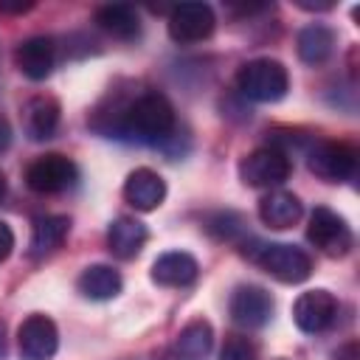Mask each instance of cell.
I'll return each instance as SVG.
<instances>
[{"instance_id":"16","label":"cell","mask_w":360,"mask_h":360,"mask_svg":"<svg viewBox=\"0 0 360 360\" xmlns=\"http://www.w3.org/2000/svg\"><path fill=\"white\" fill-rule=\"evenodd\" d=\"M197 273H200L197 259L191 253H183V250L163 253L152 264V281L160 287H186L197 278Z\"/></svg>"},{"instance_id":"10","label":"cell","mask_w":360,"mask_h":360,"mask_svg":"<svg viewBox=\"0 0 360 360\" xmlns=\"http://www.w3.org/2000/svg\"><path fill=\"white\" fill-rule=\"evenodd\" d=\"M17 346H20L22 360H51L56 354V346H59L56 323L45 315H28L20 323Z\"/></svg>"},{"instance_id":"17","label":"cell","mask_w":360,"mask_h":360,"mask_svg":"<svg viewBox=\"0 0 360 360\" xmlns=\"http://www.w3.org/2000/svg\"><path fill=\"white\" fill-rule=\"evenodd\" d=\"M301 200L292 194V191H270L262 197L259 202V217L267 228H276V231H284V228H292L298 219H301Z\"/></svg>"},{"instance_id":"23","label":"cell","mask_w":360,"mask_h":360,"mask_svg":"<svg viewBox=\"0 0 360 360\" xmlns=\"http://www.w3.org/2000/svg\"><path fill=\"white\" fill-rule=\"evenodd\" d=\"M219 360H256V349L248 338H239V335H231L219 352Z\"/></svg>"},{"instance_id":"8","label":"cell","mask_w":360,"mask_h":360,"mask_svg":"<svg viewBox=\"0 0 360 360\" xmlns=\"http://www.w3.org/2000/svg\"><path fill=\"white\" fill-rule=\"evenodd\" d=\"M307 166L315 177L326 180V183H343L354 174L357 169V152L349 143H338V141H323L318 143L309 158Z\"/></svg>"},{"instance_id":"19","label":"cell","mask_w":360,"mask_h":360,"mask_svg":"<svg viewBox=\"0 0 360 360\" xmlns=\"http://www.w3.org/2000/svg\"><path fill=\"white\" fill-rule=\"evenodd\" d=\"M70 231V219L62 217V214H45V217H37L34 219V228H31V245H28V256L31 259H42L48 253H53L65 236Z\"/></svg>"},{"instance_id":"28","label":"cell","mask_w":360,"mask_h":360,"mask_svg":"<svg viewBox=\"0 0 360 360\" xmlns=\"http://www.w3.org/2000/svg\"><path fill=\"white\" fill-rule=\"evenodd\" d=\"M6 357V323L0 321V360Z\"/></svg>"},{"instance_id":"25","label":"cell","mask_w":360,"mask_h":360,"mask_svg":"<svg viewBox=\"0 0 360 360\" xmlns=\"http://www.w3.org/2000/svg\"><path fill=\"white\" fill-rule=\"evenodd\" d=\"M332 360H360V346H357L354 340H349V343H343V346L335 352Z\"/></svg>"},{"instance_id":"11","label":"cell","mask_w":360,"mask_h":360,"mask_svg":"<svg viewBox=\"0 0 360 360\" xmlns=\"http://www.w3.org/2000/svg\"><path fill=\"white\" fill-rule=\"evenodd\" d=\"M338 315V301L332 292L326 290H309V292H301L298 301L292 304V321L301 332H323L326 326H332Z\"/></svg>"},{"instance_id":"27","label":"cell","mask_w":360,"mask_h":360,"mask_svg":"<svg viewBox=\"0 0 360 360\" xmlns=\"http://www.w3.org/2000/svg\"><path fill=\"white\" fill-rule=\"evenodd\" d=\"M8 143H11V127H8V121L0 115V152H6Z\"/></svg>"},{"instance_id":"13","label":"cell","mask_w":360,"mask_h":360,"mask_svg":"<svg viewBox=\"0 0 360 360\" xmlns=\"http://www.w3.org/2000/svg\"><path fill=\"white\" fill-rule=\"evenodd\" d=\"M53 62H56V45L51 37H28L14 51V65L20 68L22 76L34 82L48 79L53 70Z\"/></svg>"},{"instance_id":"3","label":"cell","mask_w":360,"mask_h":360,"mask_svg":"<svg viewBox=\"0 0 360 360\" xmlns=\"http://www.w3.org/2000/svg\"><path fill=\"white\" fill-rule=\"evenodd\" d=\"M236 87L245 98L270 104V101L284 98V93L290 87V76H287V68L278 59L262 56V59H250L239 68Z\"/></svg>"},{"instance_id":"29","label":"cell","mask_w":360,"mask_h":360,"mask_svg":"<svg viewBox=\"0 0 360 360\" xmlns=\"http://www.w3.org/2000/svg\"><path fill=\"white\" fill-rule=\"evenodd\" d=\"M301 8H332V3H298Z\"/></svg>"},{"instance_id":"9","label":"cell","mask_w":360,"mask_h":360,"mask_svg":"<svg viewBox=\"0 0 360 360\" xmlns=\"http://www.w3.org/2000/svg\"><path fill=\"white\" fill-rule=\"evenodd\" d=\"M228 312H231L233 323H239L245 329H259L273 315V298L264 287L242 284L233 290V295L228 301Z\"/></svg>"},{"instance_id":"22","label":"cell","mask_w":360,"mask_h":360,"mask_svg":"<svg viewBox=\"0 0 360 360\" xmlns=\"http://www.w3.org/2000/svg\"><path fill=\"white\" fill-rule=\"evenodd\" d=\"M96 22L118 37V39H135L141 34V20H138V11L135 6H127V3H110V6H101L96 11Z\"/></svg>"},{"instance_id":"26","label":"cell","mask_w":360,"mask_h":360,"mask_svg":"<svg viewBox=\"0 0 360 360\" xmlns=\"http://www.w3.org/2000/svg\"><path fill=\"white\" fill-rule=\"evenodd\" d=\"M31 8H34V3H3L0 0V14H25Z\"/></svg>"},{"instance_id":"4","label":"cell","mask_w":360,"mask_h":360,"mask_svg":"<svg viewBox=\"0 0 360 360\" xmlns=\"http://www.w3.org/2000/svg\"><path fill=\"white\" fill-rule=\"evenodd\" d=\"M290 169H292L290 158L278 146H259L239 160V177L245 186H253V188L281 186L290 177Z\"/></svg>"},{"instance_id":"14","label":"cell","mask_w":360,"mask_h":360,"mask_svg":"<svg viewBox=\"0 0 360 360\" xmlns=\"http://www.w3.org/2000/svg\"><path fill=\"white\" fill-rule=\"evenodd\" d=\"M166 197V183L158 172L152 169H135L129 172L124 183V200L135 211H155Z\"/></svg>"},{"instance_id":"20","label":"cell","mask_w":360,"mask_h":360,"mask_svg":"<svg viewBox=\"0 0 360 360\" xmlns=\"http://www.w3.org/2000/svg\"><path fill=\"white\" fill-rule=\"evenodd\" d=\"M121 273L112 270L110 264H90L82 270L76 287L84 298H93V301H110L121 292Z\"/></svg>"},{"instance_id":"21","label":"cell","mask_w":360,"mask_h":360,"mask_svg":"<svg viewBox=\"0 0 360 360\" xmlns=\"http://www.w3.org/2000/svg\"><path fill=\"white\" fill-rule=\"evenodd\" d=\"M295 45H298V56L307 65H323L335 51V31L323 22H312L298 31Z\"/></svg>"},{"instance_id":"6","label":"cell","mask_w":360,"mask_h":360,"mask_svg":"<svg viewBox=\"0 0 360 360\" xmlns=\"http://www.w3.org/2000/svg\"><path fill=\"white\" fill-rule=\"evenodd\" d=\"M307 239L323 253V256H332V259H340L352 250L354 245V236H352V228L346 225L343 217H338L335 211L318 205L309 217V228H307Z\"/></svg>"},{"instance_id":"12","label":"cell","mask_w":360,"mask_h":360,"mask_svg":"<svg viewBox=\"0 0 360 360\" xmlns=\"http://www.w3.org/2000/svg\"><path fill=\"white\" fill-rule=\"evenodd\" d=\"M211 346H214V329L208 321L197 318L177 332V338L163 349L160 360H208Z\"/></svg>"},{"instance_id":"15","label":"cell","mask_w":360,"mask_h":360,"mask_svg":"<svg viewBox=\"0 0 360 360\" xmlns=\"http://www.w3.org/2000/svg\"><path fill=\"white\" fill-rule=\"evenodd\" d=\"M59 101L53 96H34L22 107V127L31 141H48L59 127Z\"/></svg>"},{"instance_id":"5","label":"cell","mask_w":360,"mask_h":360,"mask_svg":"<svg viewBox=\"0 0 360 360\" xmlns=\"http://www.w3.org/2000/svg\"><path fill=\"white\" fill-rule=\"evenodd\" d=\"M76 180H79L76 163L59 152L39 155L25 169V186L37 194H59V191L70 188Z\"/></svg>"},{"instance_id":"7","label":"cell","mask_w":360,"mask_h":360,"mask_svg":"<svg viewBox=\"0 0 360 360\" xmlns=\"http://www.w3.org/2000/svg\"><path fill=\"white\" fill-rule=\"evenodd\" d=\"M217 17L208 3H180L169 11V37L174 42H202L214 34Z\"/></svg>"},{"instance_id":"24","label":"cell","mask_w":360,"mask_h":360,"mask_svg":"<svg viewBox=\"0 0 360 360\" xmlns=\"http://www.w3.org/2000/svg\"><path fill=\"white\" fill-rule=\"evenodd\" d=\"M11 250H14V233H11V228L0 219V262H6V259L11 256Z\"/></svg>"},{"instance_id":"30","label":"cell","mask_w":360,"mask_h":360,"mask_svg":"<svg viewBox=\"0 0 360 360\" xmlns=\"http://www.w3.org/2000/svg\"><path fill=\"white\" fill-rule=\"evenodd\" d=\"M3 197H6V174L0 172V200H3Z\"/></svg>"},{"instance_id":"2","label":"cell","mask_w":360,"mask_h":360,"mask_svg":"<svg viewBox=\"0 0 360 360\" xmlns=\"http://www.w3.org/2000/svg\"><path fill=\"white\" fill-rule=\"evenodd\" d=\"M267 276L284 281V284H301L312 273V259L307 250L284 242H256V248L245 250Z\"/></svg>"},{"instance_id":"18","label":"cell","mask_w":360,"mask_h":360,"mask_svg":"<svg viewBox=\"0 0 360 360\" xmlns=\"http://www.w3.org/2000/svg\"><path fill=\"white\" fill-rule=\"evenodd\" d=\"M146 236L149 233L143 222H138L135 217H118L107 231V248L118 259H135L146 245Z\"/></svg>"},{"instance_id":"1","label":"cell","mask_w":360,"mask_h":360,"mask_svg":"<svg viewBox=\"0 0 360 360\" xmlns=\"http://www.w3.org/2000/svg\"><path fill=\"white\" fill-rule=\"evenodd\" d=\"M101 132H107L110 138L158 143L174 132V107L163 93L146 90V93L135 96L132 101H127L121 107V112H115L112 124Z\"/></svg>"}]
</instances>
